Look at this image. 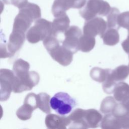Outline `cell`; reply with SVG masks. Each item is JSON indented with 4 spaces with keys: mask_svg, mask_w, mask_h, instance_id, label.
Listing matches in <instances>:
<instances>
[{
    "mask_svg": "<svg viewBox=\"0 0 129 129\" xmlns=\"http://www.w3.org/2000/svg\"><path fill=\"white\" fill-rule=\"evenodd\" d=\"M41 9L36 4L28 2L19 9V12L15 18L13 30L25 33L32 22L40 18Z\"/></svg>",
    "mask_w": 129,
    "mask_h": 129,
    "instance_id": "1",
    "label": "cell"
},
{
    "mask_svg": "<svg viewBox=\"0 0 129 129\" xmlns=\"http://www.w3.org/2000/svg\"><path fill=\"white\" fill-rule=\"evenodd\" d=\"M111 9L110 5L106 1L88 0L85 6L79 11V14L86 21H88L97 16H107Z\"/></svg>",
    "mask_w": 129,
    "mask_h": 129,
    "instance_id": "2",
    "label": "cell"
},
{
    "mask_svg": "<svg viewBox=\"0 0 129 129\" xmlns=\"http://www.w3.org/2000/svg\"><path fill=\"white\" fill-rule=\"evenodd\" d=\"M52 23L46 19L39 18L35 21L33 26L27 31L26 37L31 43H36L43 41L51 34Z\"/></svg>",
    "mask_w": 129,
    "mask_h": 129,
    "instance_id": "3",
    "label": "cell"
},
{
    "mask_svg": "<svg viewBox=\"0 0 129 129\" xmlns=\"http://www.w3.org/2000/svg\"><path fill=\"white\" fill-rule=\"evenodd\" d=\"M76 101L65 92H58L50 100L51 108L60 115L70 113L76 105Z\"/></svg>",
    "mask_w": 129,
    "mask_h": 129,
    "instance_id": "4",
    "label": "cell"
},
{
    "mask_svg": "<svg viewBox=\"0 0 129 129\" xmlns=\"http://www.w3.org/2000/svg\"><path fill=\"white\" fill-rule=\"evenodd\" d=\"M39 80V75L35 71H30L20 77L15 76L13 92L18 93L30 90L38 84Z\"/></svg>",
    "mask_w": 129,
    "mask_h": 129,
    "instance_id": "5",
    "label": "cell"
},
{
    "mask_svg": "<svg viewBox=\"0 0 129 129\" xmlns=\"http://www.w3.org/2000/svg\"><path fill=\"white\" fill-rule=\"evenodd\" d=\"M15 78V75L14 71L7 69H1L0 100L1 101H5L9 99L11 92L13 91Z\"/></svg>",
    "mask_w": 129,
    "mask_h": 129,
    "instance_id": "6",
    "label": "cell"
},
{
    "mask_svg": "<svg viewBox=\"0 0 129 129\" xmlns=\"http://www.w3.org/2000/svg\"><path fill=\"white\" fill-rule=\"evenodd\" d=\"M64 39L62 45L71 51L73 53L79 50V39L82 36V31L76 26L70 27L64 32Z\"/></svg>",
    "mask_w": 129,
    "mask_h": 129,
    "instance_id": "7",
    "label": "cell"
},
{
    "mask_svg": "<svg viewBox=\"0 0 129 129\" xmlns=\"http://www.w3.org/2000/svg\"><path fill=\"white\" fill-rule=\"evenodd\" d=\"M107 22L102 18L96 17L86 21L83 27V34L95 37L100 35V37L106 31Z\"/></svg>",
    "mask_w": 129,
    "mask_h": 129,
    "instance_id": "8",
    "label": "cell"
},
{
    "mask_svg": "<svg viewBox=\"0 0 129 129\" xmlns=\"http://www.w3.org/2000/svg\"><path fill=\"white\" fill-rule=\"evenodd\" d=\"M49 53L55 61L63 66L69 65L73 59V53L62 45L57 46Z\"/></svg>",
    "mask_w": 129,
    "mask_h": 129,
    "instance_id": "9",
    "label": "cell"
},
{
    "mask_svg": "<svg viewBox=\"0 0 129 129\" xmlns=\"http://www.w3.org/2000/svg\"><path fill=\"white\" fill-rule=\"evenodd\" d=\"M45 125L48 128L66 129L70 124L68 116H60L54 114L49 113L45 119Z\"/></svg>",
    "mask_w": 129,
    "mask_h": 129,
    "instance_id": "10",
    "label": "cell"
},
{
    "mask_svg": "<svg viewBox=\"0 0 129 129\" xmlns=\"http://www.w3.org/2000/svg\"><path fill=\"white\" fill-rule=\"evenodd\" d=\"M25 34L24 32L12 30L9 37L7 48L13 56L21 48L25 42Z\"/></svg>",
    "mask_w": 129,
    "mask_h": 129,
    "instance_id": "11",
    "label": "cell"
},
{
    "mask_svg": "<svg viewBox=\"0 0 129 129\" xmlns=\"http://www.w3.org/2000/svg\"><path fill=\"white\" fill-rule=\"evenodd\" d=\"M70 23V19L66 13L55 17L52 22L51 34L57 36L58 34L64 33L69 28Z\"/></svg>",
    "mask_w": 129,
    "mask_h": 129,
    "instance_id": "12",
    "label": "cell"
},
{
    "mask_svg": "<svg viewBox=\"0 0 129 129\" xmlns=\"http://www.w3.org/2000/svg\"><path fill=\"white\" fill-rule=\"evenodd\" d=\"M85 110L82 108H77L68 116L70 120V128H88L84 118Z\"/></svg>",
    "mask_w": 129,
    "mask_h": 129,
    "instance_id": "13",
    "label": "cell"
},
{
    "mask_svg": "<svg viewBox=\"0 0 129 129\" xmlns=\"http://www.w3.org/2000/svg\"><path fill=\"white\" fill-rule=\"evenodd\" d=\"M111 113L116 117L121 128L129 129V112L122 103L117 104Z\"/></svg>",
    "mask_w": 129,
    "mask_h": 129,
    "instance_id": "14",
    "label": "cell"
},
{
    "mask_svg": "<svg viewBox=\"0 0 129 129\" xmlns=\"http://www.w3.org/2000/svg\"><path fill=\"white\" fill-rule=\"evenodd\" d=\"M84 118L88 128L98 127L103 118L101 114L95 109L85 110Z\"/></svg>",
    "mask_w": 129,
    "mask_h": 129,
    "instance_id": "15",
    "label": "cell"
},
{
    "mask_svg": "<svg viewBox=\"0 0 129 129\" xmlns=\"http://www.w3.org/2000/svg\"><path fill=\"white\" fill-rule=\"evenodd\" d=\"M129 75V67L125 65H121L113 70H110L107 78L117 84L118 82L124 80Z\"/></svg>",
    "mask_w": 129,
    "mask_h": 129,
    "instance_id": "16",
    "label": "cell"
},
{
    "mask_svg": "<svg viewBox=\"0 0 129 129\" xmlns=\"http://www.w3.org/2000/svg\"><path fill=\"white\" fill-rule=\"evenodd\" d=\"M113 96L115 99L123 103L129 99V85L123 82L117 83L113 91Z\"/></svg>",
    "mask_w": 129,
    "mask_h": 129,
    "instance_id": "17",
    "label": "cell"
},
{
    "mask_svg": "<svg viewBox=\"0 0 129 129\" xmlns=\"http://www.w3.org/2000/svg\"><path fill=\"white\" fill-rule=\"evenodd\" d=\"M73 7V0H54L51 12L54 17L62 15Z\"/></svg>",
    "mask_w": 129,
    "mask_h": 129,
    "instance_id": "18",
    "label": "cell"
},
{
    "mask_svg": "<svg viewBox=\"0 0 129 129\" xmlns=\"http://www.w3.org/2000/svg\"><path fill=\"white\" fill-rule=\"evenodd\" d=\"M100 126L103 129L121 128L118 120L112 113H107L104 116L100 123Z\"/></svg>",
    "mask_w": 129,
    "mask_h": 129,
    "instance_id": "19",
    "label": "cell"
},
{
    "mask_svg": "<svg viewBox=\"0 0 129 129\" xmlns=\"http://www.w3.org/2000/svg\"><path fill=\"white\" fill-rule=\"evenodd\" d=\"M103 43L107 45L113 46L116 45L119 41V35L116 29L108 28L101 37Z\"/></svg>",
    "mask_w": 129,
    "mask_h": 129,
    "instance_id": "20",
    "label": "cell"
},
{
    "mask_svg": "<svg viewBox=\"0 0 129 129\" xmlns=\"http://www.w3.org/2000/svg\"><path fill=\"white\" fill-rule=\"evenodd\" d=\"M95 43L96 41L95 37L83 34L79 39V50L84 52H89L94 47Z\"/></svg>",
    "mask_w": 129,
    "mask_h": 129,
    "instance_id": "21",
    "label": "cell"
},
{
    "mask_svg": "<svg viewBox=\"0 0 129 129\" xmlns=\"http://www.w3.org/2000/svg\"><path fill=\"white\" fill-rule=\"evenodd\" d=\"M13 68L15 76L19 77L29 72L30 64L27 61L19 58L14 62Z\"/></svg>",
    "mask_w": 129,
    "mask_h": 129,
    "instance_id": "22",
    "label": "cell"
},
{
    "mask_svg": "<svg viewBox=\"0 0 129 129\" xmlns=\"http://www.w3.org/2000/svg\"><path fill=\"white\" fill-rule=\"evenodd\" d=\"M50 98V95L46 93H40L37 94L38 107L45 113L49 114L51 112Z\"/></svg>",
    "mask_w": 129,
    "mask_h": 129,
    "instance_id": "23",
    "label": "cell"
},
{
    "mask_svg": "<svg viewBox=\"0 0 129 129\" xmlns=\"http://www.w3.org/2000/svg\"><path fill=\"white\" fill-rule=\"evenodd\" d=\"M110 69H103L98 67L92 68L90 71L91 78L95 81L103 83L106 80Z\"/></svg>",
    "mask_w": 129,
    "mask_h": 129,
    "instance_id": "24",
    "label": "cell"
},
{
    "mask_svg": "<svg viewBox=\"0 0 129 129\" xmlns=\"http://www.w3.org/2000/svg\"><path fill=\"white\" fill-rule=\"evenodd\" d=\"M34 108L27 103L24 102L17 111L16 115L17 117L22 120H27L29 119L31 116Z\"/></svg>",
    "mask_w": 129,
    "mask_h": 129,
    "instance_id": "25",
    "label": "cell"
},
{
    "mask_svg": "<svg viewBox=\"0 0 129 129\" xmlns=\"http://www.w3.org/2000/svg\"><path fill=\"white\" fill-rule=\"evenodd\" d=\"M119 11L116 8H112L107 15V24L108 28L119 29L117 24L118 17L119 15Z\"/></svg>",
    "mask_w": 129,
    "mask_h": 129,
    "instance_id": "26",
    "label": "cell"
},
{
    "mask_svg": "<svg viewBox=\"0 0 129 129\" xmlns=\"http://www.w3.org/2000/svg\"><path fill=\"white\" fill-rule=\"evenodd\" d=\"M116 100L112 96L105 98L102 101L100 105V111L105 114L112 112L116 105Z\"/></svg>",
    "mask_w": 129,
    "mask_h": 129,
    "instance_id": "27",
    "label": "cell"
},
{
    "mask_svg": "<svg viewBox=\"0 0 129 129\" xmlns=\"http://www.w3.org/2000/svg\"><path fill=\"white\" fill-rule=\"evenodd\" d=\"M43 45L46 50L49 52L57 46L59 45V41L56 38V36L50 34L43 41Z\"/></svg>",
    "mask_w": 129,
    "mask_h": 129,
    "instance_id": "28",
    "label": "cell"
},
{
    "mask_svg": "<svg viewBox=\"0 0 129 129\" xmlns=\"http://www.w3.org/2000/svg\"><path fill=\"white\" fill-rule=\"evenodd\" d=\"M117 24L118 27L129 29V11L119 14L118 17Z\"/></svg>",
    "mask_w": 129,
    "mask_h": 129,
    "instance_id": "29",
    "label": "cell"
},
{
    "mask_svg": "<svg viewBox=\"0 0 129 129\" xmlns=\"http://www.w3.org/2000/svg\"><path fill=\"white\" fill-rule=\"evenodd\" d=\"M7 5H13L17 7L19 9L24 6L28 2V0H3Z\"/></svg>",
    "mask_w": 129,
    "mask_h": 129,
    "instance_id": "30",
    "label": "cell"
},
{
    "mask_svg": "<svg viewBox=\"0 0 129 129\" xmlns=\"http://www.w3.org/2000/svg\"><path fill=\"white\" fill-rule=\"evenodd\" d=\"M11 53L9 52L8 48L6 47L5 44H1V58L10 57L12 56Z\"/></svg>",
    "mask_w": 129,
    "mask_h": 129,
    "instance_id": "31",
    "label": "cell"
},
{
    "mask_svg": "<svg viewBox=\"0 0 129 129\" xmlns=\"http://www.w3.org/2000/svg\"><path fill=\"white\" fill-rule=\"evenodd\" d=\"M88 0H73V9H81L85 6Z\"/></svg>",
    "mask_w": 129,
    "mask_h": 129,
    "instance_id": "32",
    "label": "cell"
},
{
    "mask_svg": "<svg viewBox=\"0 0 129 129\" xmlns=\"http://www.w3.org/2000/svg\"><path fill=\"white\" fill-rule=\"evenodd\" d=\"M121 46L124 51L129 54V36H127L126 39L122 42Z\"/></svg>",
    "mask_w": 129,
    "mask_h": 129,
    "instance_id": "33",
    "label": "cell"
},
{
    "mask_svg": "<svg viewBox=\"0 0 129 129\" xmlns=\"http://www.w3.org/2000/svg\"><path fill=\"white\" fill-rule=\"evenodd\" d=\"M122 103L125 106V107L126 109H127V110L129 112V99L127 100V101H126L125 102Z\"/></svg>",
    "mask_w": 129,
    "mask_h": 129,
    "instance_id": "34",
    "label": "cell"
},
{
    "mask_svg": "<svg viewBox=\"0 0 129 129\" xmlns=\"http://www.w3.org/2000/svg\"><path fill=\"white\" fill-rule=\"evenodd\" d=\"M127 31H128V35H127V36H129V29L127 30Z\"/></svg>",
    "mask_w": 129,
    "mask_h": 129,
    "instance_id": "35",
    "label": "cell"
},
{
    "mask_svg": "<svg viewBox=\"0 0 129 129\" xmlns=\"http://www.w3.org/2000/svg\"><path fill=\"white\" fill-rule=\"evenodd\" d=\"M128 67H129V64H128Z\"/></svg>",
    "mask_w": 129,
    "mask_h": 129,
    "instance_id": "36",
    "label": "cell"
}]
</instances>
